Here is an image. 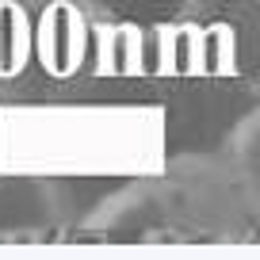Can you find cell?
<instances>
[{"label": "cell", "mask_w": 260, "mask_h": 260, "mask_svg": "<svg viewBox=\"0 0 260 260\" xmlns=\"http://www.w3.org/2000/svg\"><path fill=\"white\" fill-rule=\"evenodd\" d=\"M0 4H16V8H31V4H46V0H0Z\"/></svg>", "instance_id": "7a4b0ae2"}, {"label": "cell", "mask_w": 260, "mask_h": 260, "mask_svg": "<svg viewBox=\"0 0 260 260\" xmlns=\"http://www.w3.org/2000/svg\"><path fill=\"white\" fill-rule=\"evenodd\" d=\"M77 8L96 23L165 27L199 16L207 8V0H77Z\"/></svg>", "instance_id": "6da1fadb"}]
</instances>
